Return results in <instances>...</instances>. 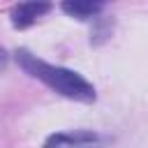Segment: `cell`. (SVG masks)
Returning a JSON list of instances; mask_svg holds the SVG:
<instances>
[{
    "label": "cell",
    "instance_id": "3",
    "mask_svg": "<svg viewBox=\"0 0 148 148\" xmlns=\"http://www.w3.org/2000/svg\"><path fill=\"white\" fill-rule=\"evenodd\" d=\"M49 9L51 7L46 2H21L12 9V23H14V28H28Z\"/></svg>",
    "mask_w": 148,
    "mask_h": 148
},
{
    "label": "cell",
    "instance_id": "1",
    "mask_svg": "<svg viewBox=\"0 0 148 148\" xmlns=\"http://www.w3.org/2000/svg\"><path fill=\"white\" fill-rule=\"evenodd\" d=\"M16 60L21 62V67L32 74L35 79L44 81L51 90L60 92L62 97L76 99V102H92L95 99V88L76 72L67 69V67H58V65H49L44 60H39L37 56L28 53V51H18Z\"/></svg>",
    "mask_w": 148,
    "mask_h": 148
},
{
    "label": "cell",
    "instance_id": "2",
    "mask_svg": "<svg viewBox=\"0 0 148 148\" xmlns=\"http://www.w3.org/2000/svg\"><path fill=\"white\" fill-rule=\"evenodd\" d=\"M44 148H99V141L90 132H72V134H53Z\"/></svg>",
    "mask_w": 148,
    "mask_h": 148
},
{
    "label": "cell",
    "instance_id": "4",
    "mask_svg": "<svg viewBox=\"0 0 148 148\" xmlns=\"http://www.w3.org/2000/svg\"><path fill=\"white\" fill-rule=\"evenodd\" d=\"M62 9H65L67 14H72V16H76V18H88V16H92L95 12H99L102 5H99V2H65Z\"/></svg>",
    "mask_w": 148,
    "mask_h": 148
}]
</instances>
